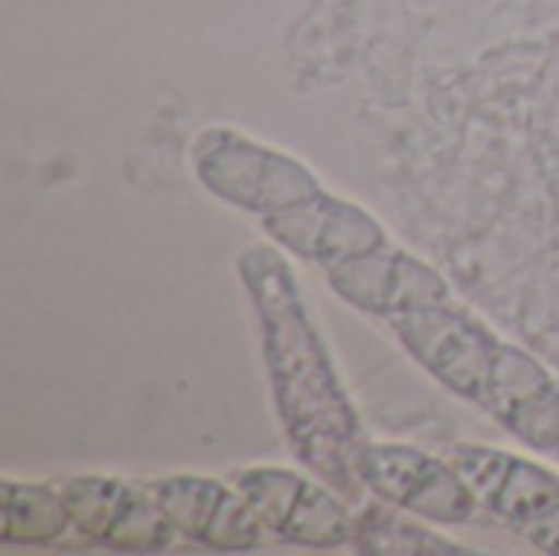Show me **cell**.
Listing matches in <instances>:
<instances>
[{
    "label": "cell",
    "instance_id": "1",
    "mask_svg": "<svg viewBox=\"0 0 559 556\" xmlns=\"http://www.w3.org/2000/svg\"><path fill=\"white\" fill-rule=\"evenodd\" d=\"M236 265L259 324L275 413L295 459L334 492L357 498L354 452L364 442L360 416L308 311L298 275L272 246L242 249Z\"/></svg>",
    "mask_w": 559,
    "mask_h": 556
},
{
    "label": "cell",
    "instance_id": "2",
    "mask_svg": "<svg viewBox=\"0 0 559 556\" xmlns=\"http://www.w3.org/2000/svg\"><path fill=\"white\" fill-rule=\"evenodd\" d=\"M193 174L223 203L246 213H278L324 187L298 157L229 128H206L193 141Z\"/></svg>",
    "mask_w": 559,
    "mask_h": 556
},
{
    "label": "cell",
    "instance_id": "3",
    "mask_svg": "<svg viewBox=\"0 0 559 556\" xmlns=\"http://www.w3.org/2000/svg\"><path fill=\"white\" fill-rule=\"evenodd\" d=\"M400 344L455 397L485 406L491 374L501 354V338L472 311L445 301L436 308L390 318Z\"/></svg>",
    "mask_w": 559,
    "mask_h": 556
},
{
    "label": "cell",
    "instance_id": "4",
    "mask_svg": "<svg viewBox=\"0 0 559 556\" xmlns=\"http://www.w3.org/2000/svg\"><path fill=\"white\" fill-rule=\"evenodd\" d=\"M354 475L380 501L432 524H468L481 508L452 462H439L413 446L360 442Z\"/></svg>",
    "mask_w": 559,
    "mask_h": 556
},
{
    "label": "cell",
    "instance_id": "5",
    "mask_svg": "<svg viewBox=\"0 0 559 556\" xmlns=\"http://www.w3.org/2000/svg\"><path fill=\"white\" fill-rule=\"evenodd\" d=\"M72 531L124 554H154L174 541V528L151 488H134L118 478L82 475L62 485Z\"/></svg>",
    "mask_w": 559,
    "mask_h": 556
},
{
    "label": "cell",
    "instance_id": "6",
    "mask_svg": "<svg viewBox=\"0 0 559 556\" xmlns=\"http://www.w3.org/2000/svg\"><path fill=\"white\" fill-rule=\"evenodd\" d=\"M262 226L278 249L321 269L386 246V229L373 213L328 190L262 216Z\"/></svg>",
    "mask_w": 559,
    "mask_h": 556
},
{
    "label": "cell",
    "instance_id": "7",
    "mask_svg": "<svg viewBox=\"0 0 559 556\" xmlns=\"http://www.w3.org/2000/svg\"><path fill=\"white\" fill-rule=\"evenodd\" d=\"M151 495L167 514L170 528L187 541L233 554L262 547L265 528L239 488L200 475H170L154 482Z\"/></svg>",
    "mask_w": 559,
    "mask_h": 556
},
{
    "label": "cell",
    "instance_id": "8",
    "mask_svg": "<svg viewBox=\"0 0 559 556\" xmlns=\"http://www.w3.org/2000/svg\"><path fill=\"white\" fill-rule=\"evenodd\" d=\"M452 465L465 478V485L475 492L478 505L508 521L521 531L534 524L537 518L550 514L559 505V475L537 465L524 462L501 449L485 446H459L452 452Z\"/></svg>",
    "mask_w": 559,
    "mask_h": 556
},
{
    "label": "cell",
    "instance_id": "9",
    "mask_svg": "<svg viewBox=\"0 0 559 556\" xmlns=\"http://www.w3.org/2000/svg\"><path fill=\"white\" fill-rule=\"evenodd\" d=\"M72 528L62 488L3 482L0 485V541L3 544H52Z\"/></svg>",
    "mask_w": 559,
    "mask_h": 556
},
{
    "label": "cell",
    "instance_id": "10",
    "mask_svg": "<svg viewBox=\"0 0 559 556\" xmlns=\"http://www.w3.org/2000/svg\"><path fill=\"white\" fill-rule=\"evenodd\" d=\"M354 544L360 554L380 556H468L475 551L452 544L449 537L396 514L393 505H367L354 521Z\"/></svg>",
    "mask_w": 559,
    "mask_h": 556
},
{
    "label": "cell",
    "instance_id": "11",
    "mask_svg": "<svg viewBox=\"0 0 559 556\" xmlns=\"http://www.w3.org/2000/svg\"><path fill=\"white\" fill-rule=\"evenodd\" d=\"M396 256L400 249H373L354 259H344L328 272V285L337 298L350 308L390 318L393 315V292H396Z\"/></svg>",
    "mask_w": 559,
    "mask_h": 556
},
{
    "label": "cell",
    "instance_id": "12",
    "mask_svg": "<svg viewBox=\"0 0 559 556\" xmlns=\"http://www.w3.org/2000/svg\"><path fill=\"white\" fill-rule=\"evenodd\" d=\"M354 514L341 505L334 488L305 482L285 528L278 531L282 541L311 547V551H334L344 544H354Z\"/></svg>",
    "mask_w": 559,
    "mask_h": 556
},
{
    "label": "cell",
    "instance_id": "13",
    "mask_svg": "<svg viewBox=\"0 0 559 556\" xmlns=\"http://www.w3.org/2000/svg\"><path fill=\"white\" fill-rule=\"evenodd\" d=\"M554 387H557V380L550 377V370L540 360H534L531 354H524L514 344H501V354H498L491 387H488L481 410L491 413L504 426L518 410H524L537 397L550 393Z\"/></svg>",
    "mask_w": 559,
    "mask_h": 556
},
{
    "label": "cell",
    "instance_id": "14",
    "mask_svg": "<svg viewBox=\"0 0 559 556\" xmlns=\"http://www.w3.org/2000/svg\"><path fill=\"white\" fill-rule=\"evenodd\" d=\"M305 475L292 472V469H242L233 475V485L239 488V495L249 501V508L255 511V518L262 521L265 531L278 534L305 488Z\"/></svg>",
    "mask_w": 559,
    "mask_h": 556
},
{
    "label": "cell",
    "instance_id": "15",
    "mask_svg": "<svg viewBox=\"0 0 559 556\" xmlns=\"http://www.w3.org/2000/svg\"><path fill=\"white\" fill-rule=\"evenodd\" d=\"M554 459H559V442H557V452H554Z\"/></svg>",
    "mask_w": 559,
    "mask_h": 556
}]
</instances>
